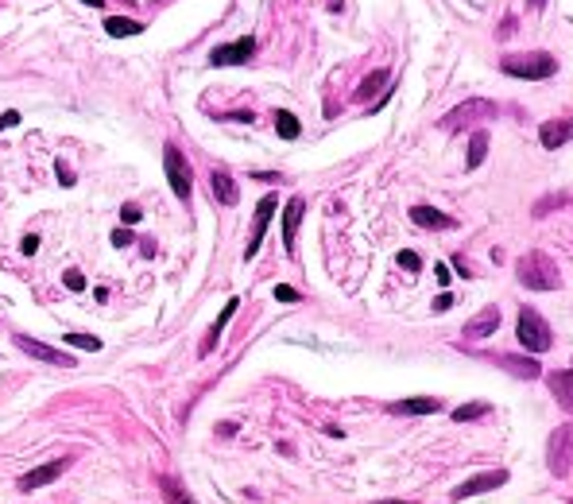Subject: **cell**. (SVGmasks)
I'll return each mask as SVG.
<instances>
[{"label": "cell", "instance_id": "6da1fadb", "mask_svg": "<svg viewBox=\"0 0 573 504\" xmlns=\"http://www.w3.org/2000/svg\"><path fill=\"white\" fill-rule=\"evenodd\" d=\"M500 70L507 78H519V82H546L558 74V59L546 50H519V55H504Z\"/></svg>", "mask_w": 573, "mask_h": 504}, {"label": "cell", "instance_id": "7a4b0ae2", "mask_svg": "<svg viewBox=\"0 0 573 504\" xmlns=\"http://www.w3.org/2000/svg\"><path fill=\"white\" fill-rule=\"evenodd\" d=\"M515 276H519V284H523V287H531V291H554V287L562 284V272H558L554 256H550V252H542V248L519 256Z\"/></svg>", "mask_w": 573, "mask_h": 504}, {"label": "cell", "instance_id": "3957f363", "mask_svg": "<svg viewBox=\"0 0 573 504\" xmlns=\"http://www.w3.org/2000/svg\"><path fill=\"white\" fill-rule=\"evenodd\" d=\"M515 337H519V345H523V353H546L550 342H554V334H550L546 318H542L535 307H523L519 311V322H515Z\"/></svg>", "mask_w": 573, "mask_h": 504}, {"label": "cell", "instance_id": "277c9868", "mask_svg": "<svg viewBox=\"0 0 573 504\" xmlns=\"http://www.w3.org/2000/svg\"><path fill=\"white\" fill-rule=\"evenodd\" d=\"M163 171H167V183H171V190H175L183 202H190V190H194V171H190L186 155L175 148V144H163Z\"/></svg>", "mask_w": 573, "mask_h": 504}, {"label": "cell", "instance_id": "5b68a950", "mask_svg": "<svg viewBox=\"0 0 573 504\" xmlns=\"http://www.w3.org/2000/svg\"><path fill=\"white\" fill-rule=\"evenodd\" d=\"M252 55H256V39L244 35L236 43H221V47L209 50V66H248Z\"/></svg>", "mask_w": 573, "mask_h": 504}, {"label": "cell", "instance_id": "8992f818", "mask_svg": "<svg viewBox=\"0 0 573 504\" xmlns=\"http://www.w3.org/2000/svg\"><path fill=\"white\" fill-rule=\"evenodd\" d=\"M275 206H279V198H275V194H264V198L256 202V218H252V237H248V244H244V260H252V256L260 252L264 233H267V225H271Z\"/></svg>", "mask_w": 573, "mask_h": 504}, {"label": "cell", "instance_id": "52a82bcc", "mask_svg": "<svg viewBox=\"0 0 573 504\" xmlns=\"http://www.w3.org/2000/svg\"><path fill=\"white\" fill-rule=\"evenodd\" d=\"M488 117H496V105L484 97H469L465 105H457L453 113L441 117V128H457L461 120H465V125H476V120H488Z\"/></svg>", "mask_w": 573, "mask_h": 504}, {"label": "cell", "instance_id": "ba28073f", "mask_svg": "<svg viewBox=\"0 0 573 504\" xmlns=\"http://www.w3.org/2000/svg\"><path fill=\"white\" fill-rule=\"evenodd\" d=\"M12 342L20 345V349L27 353V357H35V361H47V365H62V369H74V357L62 349H55V345L39 342V337H27V334H16Z\"/></svg>", "mask_w": 573, "mask_h": 504}, {"label": "cell", "instance_id": "9c48e42d", "mask_svg": "<svg viewBox=\"0 0 573 504\" xmlns=\"http://www.w3.org/2000/svg\"><path fill=\"white\" fill-rule=\"evenodd\" d=\"M570 462H573V423H565V427H558L550 435V470L565 473Z\"/></svg>", "mask_w": 573, "mask_h": 504}, {"label": "cell", "instance_id": "30bf717a", "mask_svg": "<svg viewBox=\"0 0 573 504\" xmlns=\"http://www.w3.org/2000/svg\"><path fill=\"white\" fill-rule=\"evenodd\" d=\"M66 470H70V458H59V462H47V465H39V470L24 473L16 485H20V493H31V489H43V485H50V481H59Z\"/></svg>", "mask_w": 573, "mask_h": 504}, {"label": "cell", "instance_id": "8fae6325", "mask_svg": "<svg viewBox=\"0 0 573 504\" xmlns=\"http://www.w3.org/2000/svg\"><path fill=\"white\" fill-rule=\"evenodd\" d=\"M507 481V470H488V473H476V477H469L465 485L453 489V500H469V496L476 493H488V489H500Z\"/></svg>", "mask_w": 573, "mask_h": 504}, {"label": "cell", "instance_id": "7c38bea8", "mask_svg": "<svg viewBox=\"0 0 573 504\" xmlns=\"http://www.w3.org/2000/svg\"><path fill=\"white\" fill-rule=\"evenodd\" d=\"M209 190H213V202H221V206H236V202H241L236 178L229 175L225 167H213V171H209Z\"/></svg>", "mask_w": 573, "mask_h": 504}, {"label": "cell", "instance_id": "4fadbf2b", "mask_svg": "<svg viewBox=\"0 0 573 504\" xmlns=\"http://www.w3.org/2000/svg\"><path fill=\"white\" fill-rule=\"evenodd\" d=\"M539 140L546 151H558L565 148V144L573 140V117H562V120H546V125L539 128Z\"/></svg>", "mask_w": 573, "mask_h": 504}, {"label": "cell", "instance_id": "5bb4252c", "mask_svg": "<svg viewBox=\"0 0 573 504\" xmlns=\"http://www.w3.org/2000/svg\"><path fill=\"white\" fill-rule=\"evenodd\" d=\"M302 214H306V202L295 194V198L283 206V248H287V252H295V233H299Z\"/></svg>", "mask_w": 573, "mask_h": 504}, {"label": "cell", "instance_id": "9a60e30c", "mask_svg": "<svg viewBox=\"0 0 573 504\" xmlns=\"http://www.w3.org/2000/svg\"><path fill=\"white\" fill-rule=\"evenodd\" d=\"M496 330H500V307H484V311L465 326V337L469 342H481V337L496 334Z\"/></svg>", "mask_w": 573, "mask_h": 504}, {"label": "cell", "instance_id": "2e32d148", "mask_svg": "<svg viewBox=\"0 0 573 504\" xmlns=\"http://www.w3.org/2000/svg\"><path fill=\"white\" fill-rule=\"evenodd\" d=\"M236 307H241V302H236V299H229V302H225V311L217 314V322H213V326H209L206 342H201V357H209V353L217 349V342H221V334H225V326H229V318H233V314H236Z\"/></svg>", "mask_w": 573, "mask_h": 504}, {"label": "cell", "instance_id": "e0dca14e", "mask_svg": "<svg viewBox=\"0 0 573 504\" xmlns=\"http://www.w3.org/2000/svg\"><path fill=\"white\" fill-rule=\"evenodd\" d=\"M411 221H415V225H423V229H453L457 225L449 214L434 210V206H415V210H411Z\"/></svg>", "mask_w": 573, "mask_h": 504}, {"label": "cell", "instance_id": "ac0fdd59", "mask_svg": "<svg viewBox=\"0 0 573 504\" xmlns=\"http://www.w3.org/2000/svg\"><path fill=\"white\" fill-rule=\"evenodd\" d=\"M546 384H550V396H554V400L562 403V407H570V412H573V369H565V372H550Z\"/></svg>", "mask_w": 573, "mask_h": 504}, {"label": "cell", "instance_id": "d6986e66", "mask_svg": "<svg viewBox=\"0 0 573 504\" xmlns=\"http://www.w3.org/2000/svg\"><path fill=\"white\" fill-rule=\"evenodd\" d=\"M441 403L434 400V396H411V400H399V403H391V412L395 415H434Z\"/></svg>", "mask_w": 573, "mask_h": 504}, {"label": "cell", "instance_id": "ffe728a7", "mask_svg": "<svg viewBox=\"0 0 573 504\" xmlns=\"http://www.w3.org/2000/svg\"><path fill=\"white\" fill-rule=\"evenodd\" d=\"M484 155H488V128H473V136H469V160H465V167L476 171L484 163Z\"/></svg>", "mask_w": 573, "mask_h": 504}, {"label": "cell", "instance_id": "44dd1931", "mask_svg": "<svg viewBox=\"0 0 573 504\" xmlns=\"http://www.w3.org/2000/svg\"><path fill=\"white\" fill-rule=\"evenodd\" d=\"M496 365L507 369V372H515V377H523V380L539 377V361H531V357H496Z\"/></svg>", "mask_w": 573, "mask_h": 504}, {"label": "cell", "instance_id": "7402d4cb", "mask_svg": "<svg viewBox=\"0 0 573 504\" xmlns=\"http://www.w3.org/2000/svg\"><path fill=\"white\" fill-rule=\"evenodd\" d=\"M105 31L117 35V39H132V35L143 31V24H140V20H128V16H108L105 20Z\"/></svg>", "mask_w": 573, "mask_h": 504}, {"label": "cell", "instance_id": "603a6c76", "mask_svg": "<svg viewBox=\"0 0 573 504\" xmlns=\"http://www.w3.org/2000/svg\"><path fill=\"white\" fill-rule=\"evenodd\" d=\"M159 489H163V496H167L171 504H198L183 485H178V477H171V473H159Z\"/></svg>", "mask_w": 573, "mask_h": 504}, {"label": "cell", "instance_id": "cb8c5ba5", "mask_svg": "<svg viewBox=\"0 0 573 504\" xmlns=\"http://www.w3.org/2000/svg\"><path fill=\"white\" fill-rule=\"evenodd\" d=\"M275 132H279L283 140H299L302 125H299V117H295L291 109H275Z\"/></svg>", "mask_w": 573, "mask_h": 504}, {"label": "cell", "instance_id": "d4e9b609", "mask_svg": "<svg viewBox=\"0 0 573 504\" xmlns=\"http://www.w3.org/2000/svg\"><path fill=\"white\" fill-rule=\"evenodd\" d=\"M388 78H391L388 70H376L372 78H365V82H360V90H357V101H368V97H372V93L380 90L383 82H388Z\"/></svg>", "mask_w": 573, "mask_h": 504}, {"label": "cell", "instance_id": "484cf974", "mask_svg": "<svg viewBox=\"0 0 573 504\" xmlns=\"http://www.w3.org/2000/svg\"><path fill=\"white\" fill-rule=\"evenodd\" d=\"M481 415H488V403L476 400V403H465V407H457L453 419H457V423H465V419H481Z\"/></svg>", "mask_w": 573, "mask_h": 504}, {"label": "cell", "instance_id": "4316f807", "mask_svg": "<svg viewBox=\"0 0 573 504\" xmlns=\"http://www.w3.org/2000/svg\"><path fill=\"white\" fill-rule=\"evenodd\" d=\"M66 345H74V349H85V353H97V349H101V337H90V334H66Z\"/></svg>", "mask_w": 573, "mask_h": 504}, {"label": "cell", "instance_id": "83f0119b", "mask_svg": "<svg viewBox=\"0 0 573 504\" xmlns=\"http://www.w3.org/2000/svg\"><path fill=\"white\" fill-rule=\"evenodd\" d=\"M399 260V268H407V272H423V260H418V252H411V248H403L395 256Z\"/></svg>", "mask_w": 573, "mask_h": 504}, {"label": "cell", "instance_id": "f1b7e54d", "mask_svg": "<svg viewBox=\"0 0 573 504\" xmlns=\"http://www.w3.org/2000/svg\"><path fill=\"white\" fill-rule=\"evenodd\" d=\"M55 175H59V183H62V186H74V183H78L74 167H70L66 160H59V163H55Z\"/></svg>", "mask_w": 573, "mask_h": 504}, {"label": "cell", "instance_id": "f546056e", "mask_svg": "<svg viewBox=\"0 0 573 504\" xmlns=\"http://www.w3.org/2000/svg\"><path fill=\"white\" fill-rule=\"evenodd\" d=\"M62 284H66V291H85V276L78 268H70L66 276H62Z\"/></svg>", "mask_w": 573, "mask_h": 504}, {"label": "cell", "instance_id": "4dcf8cb0", "mask_svg": "<svg viewBox=\"0 0 573 504\" xmlns=\"http://www.w3.org/2000/svg\"><path fill=\"white\" fill-rule=\"evenodd\" d=\"M108 241H113V248H128V244H132L136 237H132V229L120 225V229H113V237H108Z\"/></svg>", "mask_w": 573, "mask_h": 504}, {"label": "cell", "instance_id": "1f68e13d", "mask_svg": "<svg viewBox=\"0 0 573 504\" xmlns=\"http://www.w3.org/2000/svg\"><path fill=\"white\" fill-rule=\"evenodd\" d=\"M562 202H565V194H550V198H542L539 206H535V218H542L546 210H554V206H562Z\"/></svg>", "mask_w": 573, "mask_h": 504}, {"label": "cell", "instance_id": "d6a6232c", "mask_svg": "<svg viewBox=\"0 0 573 504\" xmlns=\"http://www.w3.org/2000/svg\"><path fill=\"white\" fill-rule=\"evenodd\" d=\"M20 252H24V256H35V252H39V237L27 233L24 241H20Z\"/></svg>", "mask_w": 573, "mask_h": 504}, {"label": "cell", "instance_id": "836d02e7", "mask_svg": "<svg viewBox=\"0 0 573 504\" xmlns=\"http://www.w3.org/2000/svg\"><path fill=\"white\" fill-rule=\"evenodd\" d=\"M275 299H279V302H299V291H295V287H275Z\"/></svg>", "mask_w": 573, "mask_h": 504}, {"label": "cell", "instance_id": "e575fe53", "mask_svg": "<svg viewBox=\"0 0 573 504\" xmlns=\"http://www.w3.org/2000/svg\"><path fill=\"white\" fill-rule=\"evenodd\" d=\"M120 221H128V225H132V221H140V206H136V202H128L125 210H120Z\"/></svg>", "mask_w": 573, "mask_h": 504}, {"label": "cell", "instance_id": "d590c367", "mask_svg": "<svg viewBox=\"0 0 573 504\" xmlns=\"http://www.w3.org/2000/svg\"><path fill=\"white\" fill-rule=\"evenodd\" d=\"M449 307H453V295L449 291H441L438 299H434V314H441V311H449Z\"/></svg>", "mask_w": 573, "mask_h": 504}, {"label": "cell", "instance_id": "8d00e7d4", "mask_svg": "<svg viewBox=\"0 0 573 504\" xmlns=\"http://www.w3.org/2000/svg\"><path fill=\"white\" fill-rule=\"evenodd\" d=\"M20 120H24V117H20V113H16V109H8V113H0V132H4V128H12V125H20Z\"/></svg>", "mask_w": 573, "mask_h": 504}, {"label": "cell", "instance_id": "74e56055", "mask_svg": "<svg viewBox=\"0 0 573 504\" xmlns=\"http://www.w3.org/2000/svg\"><path fill=\"white\" fill-rule=\"evenodd\" d=\"M260 183H283V175H275V171H256Z\"/></svg>", "mask_w": 573, "mask_h": 504}, {"label": "cell", "instance_id": "f35d334b", "mask_svg": "<svg viewBox=\"0 0 573 504\" xmlns=\"http://www.w3.org/2000/svg\"><path fill=\"white\" fill-rule=\"evenodd\" d=\"M434 276H438V284H441V287L449 284V268H446V264H438V268H434Z\"/></svg>", "mask_w": 573, "mask_h": 504}, {"label": "cell", "instance_id": "ab89813d", "mask_svg": "<svg viewBox=\"0 0 573 504\" xmlns=\"http://www.w3.org/2000/svg\"><path fill=\"white\" fill-rule=\"evenodd\" d=\"M217 435H236V423H217Z\"/></svg>", "mask_w": 573, "mask_h": 504}, {"label": "cell", "instance_id": "60d3db41", "mask_svg": "<svg viewBox=\"0 0 573 504\" xmlns=\"http://www.w3.org/2000/svg\"><path fill=\"white\" fill-rule=\"evenodd\" d=\"M453 268L465 272V276H473V272H469V264H465V256H453Z\"/></svg>", "mask_w": 573, "mask_h": 504}, {"label": "cell", "instance_id": "b9f144b4", "mask_svg": "<svg viewBox=\"0 0 573 504\" xmlns=\"http://www.w3.org/2000/svg\"><path fill=\"white\" fill-rule=\"evenodd\" d=\"M527 4H531L535 12H542V8H546V0H527Z\"/></svg>", "mask_w": 573, "mask_h": 504}, {"label": "cell", "instance_id": "7bdbcfd3", "mask_svg": "<svg viewBox=\"0 0 573 504\" xmlns=\"http://www.w3.org/2000/svg\"><path fill=\"white\" fill-rule=\"evenodd\" d=\"M82 4H90V8H101V0H82Z\"/></svg>", "mask_w": 573, "mask_h": 504}, {"label": "cell", "instance_id": "ee69618b", "mask_svg": "<svg viewBox=\"0 0 573 504\" xmlns=\"http://www.w3.org/2000/svg\"><path fill=\"white\" fill-rule=\"evenodd\" d=\"M376 504H399V500H376Z\"/></svg>", "mask_w": 573, "mask_h": 504}]
</instances>
